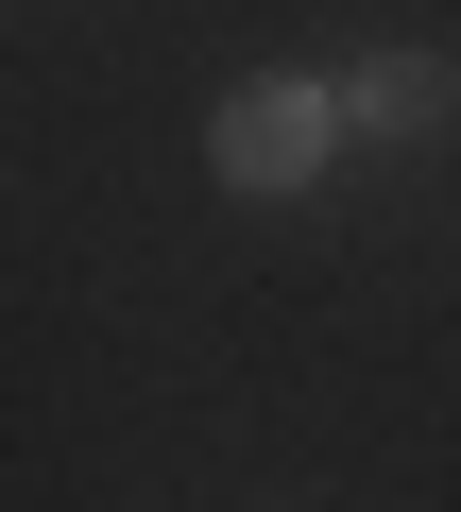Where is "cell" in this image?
<instances>
[{
    "label": "cell",
    "mask_w": 461,
    "mask_h": 512,
    "mask_svg": "<svg viewBox=\"0 0 461 512\" xmlns=\"http://www.w3.org/2000/svg\"><path fill=\"white\" fill-rule=\"evenodd\" d=\"M342 137H359L342 86H308V69H240V86L205 103V171H222V188H257V205H291Z\"/></svg>",
    "instance_id": "6da1fadb"
},
{
    "label": "cell",
    "mask_w": 461,
    "mask_h": 512,
    "mask_svg": "<svg viewBox=\"0 0 461 512\" xmlns=\"http://www.w3.org/2000/svg\"><path fill=\"white\" fill-rule=\"evenodd\" d=\"M444 103H461V69H444V52H359V69H342V120H359V137H393V154H410V137H444Z\"/></svg>",
    "instance_id": "7a4b0ae2"
}]
</instances>
